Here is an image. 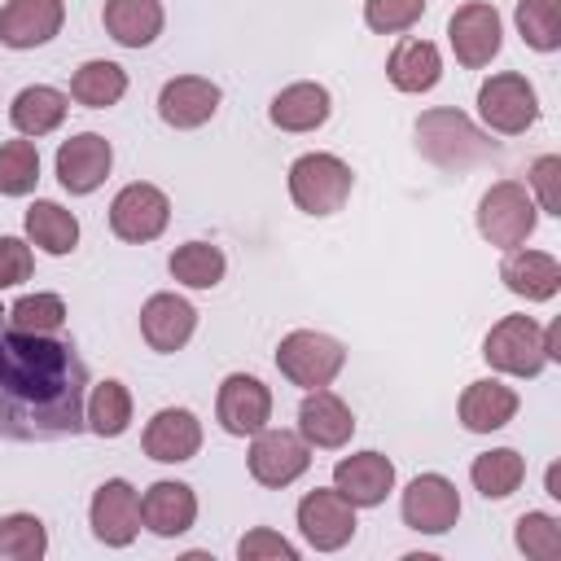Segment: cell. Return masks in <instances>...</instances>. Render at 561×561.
I'll list each match as a JSON object with an SVG mask.
<instances>
[{"mask_svg":"<svg viewBox=\"0 0 561 561\" xmlns=\"http://www.w3.org/2000/svg\"><path fill=\"white\" fill-rule=\"evenodd\" d=\"M88 364L53 333L0 329V438L48 443L88 430Z\"/></svg>","mask_w":561,"mask_h":561,"instance_id":"cell-1","label":"cell"},{"mask_svg":"<svg viewBox=\"0 0 561 561\" xmlns=\"http://www.w3.org/2000/svg\"><path fill=\"white\" fill-rule=\"evenodd\" d=\"M416 149L443 171H469L478 162L500 158V145L486 131H478L460 110H447V105L425 110L416 118Z\"/></svg>","mask_w":561,"mask_h":561,"instance_id":"cell-2","label":"cell"},{"mask_svg":"<svg viewBox=\"0 0 561 561\" xmlns=\"http://www.w3.org/2000/svg\"><path fill=\"white\" fill-rule=\"evenodd\" d=\"M351 167L337 153H302L289 167V197L307 215H333L351 197Z\"/></svg>","mask_w":561,"mask_h":561,"instance_id":"cell-3","label":"cell"},{"mask_svg":"<svg viewBox=\"0 0 561 561\" xmlns=\"http://www.w3.org/2000/svg\"><path fill=\"white\" fill-rule=\"evenodd\" d=\"M535 224H539V206L517 180H495L478 202V232L500 250H517L535 232Z\"/></svg>","mask_w":561,"mask_h":561,"instance_id":"cell-4","label":"cell"},{"mask_svg":"<svg viewBox=\"0 0 561 561\" xmlns=\"http://www.w3.org/2000/svg\"><path fill=\"white\" fill-rule=\"evenodd\" d=\"M342 364H346L342 342L329 337V333H316V329H294V333H285L280 346H276V368H280L294 386H302V390L329 386V381L342 373Z\"/></svg>","mask_w":561,"mask_h":561,"instance_id":"cell-5","label":"cell"},{"mask_svg":"<svg viewBox=\"0 0 561 561\" xmlns=\"http://www.w3.org/2000/svg\"><path fill=\"white\" fill-rule=\"evenodd\" d=\"M482 359L508 377H539L548 364L543 329L530 316H504L491 324V333L482 342Z\"/></svg>","mask_w":561,"mask_h":561,"instance_id":"cell-6","label":"cell"},{"mask_svg":"<svg viewBox=\"0 0 561 561\" xmlns=\"http://www.w3.org/2000/svg\"><path fill=\"white\" fill-rule=\"evenodd\" d=\"M478 114L491 131L500 136H522L535 118H539V96L535 88L526 83V75L517 70H504V75H491L482 88H478Z\"/></svg>","mask_w":561,"mask_h":561,"instance_id":"cell-7","label":"cell"},{"mask_svg":"<svg viewBox=\"0 0 561 561\" xmlns=\"http://www.w3.org/2000/svg\"><path fill=\"white\" fill-rule=\"evenodd\" d=\"M298 530L316 552H337L355 535V504L337 486H316L298 500Z\"/></svg>","mask_w":561,"mask_h":561,"instance_id":"cell-8","label":"cell"},{"mask_svg":"<svg viewBox=\"0 0 561 561\" xmlns=\"http://www.w3.org/2000/svg\"><path fill=\"white\" fill-rule=\"evenodd\" d=\"M250 438H254L250 443V478L259 486H289V482H298L307 473L311 443L302 434H294V430H267L263 425Z\"/></svg>","mask_w":561,"mask_h":561,"instance_id":"cell-9","label":"cell"},{"mask_svg":"<svg viewBox=\"0 0 561 561\" xmlns=\"http://www.w3.org/2000/svg\"><path fill=\"white\" fill-rule=\"evenodd\" d=\"M167 219H171L167 193L158 184H145V180L118 188V197L110 202V228H114L118 241H131V245H145V241L162 237Z\"/></svg>","mask_w":561,"mask_h":561,"instance_id":"cell-10","label":"cell"},{"mask_svg":"<svg viewBox=\"0 0 561 561\" xmlns=\"http://www.w3.org/2000/svg\"><path fill=\"white\" fill-rule=\"evenodd\" d=\"M447 39H451V53L465 70H482L491 66V57L500 53V39H504V26H500V13L495 4L486 0H469L451 13L447 22Z\"/></svg>","mask_w":561,"mask_h":561,"instance_id":"cell-11","label":"cell"},{"mask_svg":"<svg viewBox=\"0 0 561 561\" xmlns=\"http://www.w3.org/2000/svg\"><path fill=\"white\" fill-rule=\"evenodd\" d=\"M215 416L237 438L259 434L272 421V390L250 373H228L219 386V399H215Z\"/></svg>","mask_w":561,"mask_h":561,"instance_id":"cell-12","label":"cell"},{"mask_svg":"<svg viewBox=\"0 0 561 561\" xmlns=\"http://www.w3.org/2000/svg\"><path fill=\"white\" fill-rule=\"evenodd\" d=\"M88 517H92V535L105 548H127L136 539V530H140V495H136V486L127 478L101 482L96 495H92Z\"/></svg>","mask_w":561,"mask_h":561,"instance_id":"cell-13","label":"cell"},{"mask_svg":"<svg viewBox=\"0 0 561 561\" xmlns=\"http://www.w3.org/2000/svg\"><path fill=\"white\" fill-rule=\"evenodd\" d=\"M399 508H403V522H408L412 530H421V535H443V530H451L456 517H460V495H456V486H451L443 473H421V478L408 482Z\"/></svg>","mask_w":561,"mask_h":561,"instance_id":"cell-14","label":"cell"},{"mask_svg":"<svg viewBox=\"0 0 561 561\" xmlns=\"http://www.w3.org/2000/svg\"><path fill=\"white\" fill-rule=\"evenodd\" d=\"M110 162H114L110 140L96 136V131H79L70 140H61V149H57V180H61L66 193L83 197V193H92V188L105 184Z\"/></svg>","mask_w":561,"mask_h":561,"instance_id":"cell-15","label":"cell"},{"mask_svg":"<svg viewBox=\"0 0 561 561\" xmlns=\"http://www.w3.org/2000/svg\"><path fill=\"white\" fill-rule=\"evenodd\" d=\"M66 22L61 0H4L0 9V44L4 48H39Z\"/></svg>","mask_w":561,"mask_h":561,"instance_id":"cell-16","label":"cell"},{"mask_svg":"<svg viewBox=\"0 0 561 561\" xmlns=\"http://www.w3.org/2000/svg\"><path fill=\"white\" fill-rule=\"evenodd\" d=\"M219 110V88L202 75H180V79H167L162 92H158V114L167 127L175 131H188V127H202L210 123Z\"/></svg>","mask_w":561,"mask_h":561,"instance_id":"cell-17","label":"cell"},{"mask_svg":"<svg viewBox=\"0 0 561 561\" xmlns=\"http://www.w3.org/2000/svg\"><path fill=\"white\" fill-rule=\"evenodd\" d=\"M298 434H302L311 447L337 451V447L351 443L355 416H351V408H346L329 386H320V390H307V399L298 403Z\"/></svg>","mask_w":561,"mask_h":561,"instance_id":"cell-18","label":"cell"},{"mask_svg":"<svg viewBox=\"0 0 561 561\" xmlns=\"http://www.w3.org/2000/svg\"><path fill=\"white\" fill-rule=\"evenodd\" d=\"M333 486L355 504V508H377L394 491V465L381 451H355L333 465Z\"/></svg>","mask_w":561,"mask_h":561,"instance_id":"cell-19","label":"cell"},{"mask_svg":"<svg viewBox=\"0 0 561 561\" xmlns=\"http://www.w3.org/2000/svg\"><path fill=\"white\" fill-rule=\"evenodd\" d=\"M145 456L158 465H180L193 460L202 447V421L188 408H162L153 412V421L145 425Z\"/></svg>","mask_w":561,"mask_h":561,"instance_id":"cell-20","label":"cell"},{"mask_svg":"<svg viewBox=\"0 0 561 561\" xmlns=\"http://www.w3.org/2000/svg\"><path fill=\"white\" fill-rule=\"evenodd\" d=\"M193 329H197V311H193L188 298H180V294H153V298H145V307H140V333H145V342L153 351H162V355L180 351L193 337Z\"/></svg>","mask_w":561,"mask_h":561,"instance_id":"cell-21","label":"cell"},{"mask_svg":"<svg viewBox=\"0 0 561 561\" xmlns=\"http://www.w3.org/2000/svg\"><path fill=\"white\" fill-rule=\"evenodd\" d=\"M140 522H145L153 535H162V539L184 535V530L197 522V495H193V486H188V482H171V478L153 482V486L140 495Z\"/></svg>","mask_w":561,"mask_h":561,"instance_id":"cell-22","label":"cell"},{"mask_svg":"<svg viewBox=\"0 0 561 561\" xmlns=\"http://www.w3.org/2000/svg\"><path fill=\"white\" fill-rule=\"evenodd\" d=\"M500 280L526 302H548L561 289V263L543 250H508V259L500 263Z\"/></svg>","mask_w":561,"mask_h":561,"instance_id":"cell-23","label":"cell"},{"mask_svg":"<svg viewBox=\"0 0 561 561\" xmlns=\"http://www.w3.org/2000/svg\"><path fill=\"white\" fill-rule=\"evenodd\" d=\"M513 416H517V390L513 386H504L495 377H482V381L465 386V394H460V425L469 434L504 430Z\"/></svg>","mask_w":561,"mask_h":561,"instance_id":"cell-24","label":"cell"},{"mask_svg":"<svg viewBox=\"0 0 561 561\" xmlns=\"http://www.w3.org/2000/svg\"><path fill=\"white\" fill-rule=\"evenodd\" d=\"M329 110H333V101H329L324 83H289V88H280L272 96L267 118L280 131H316L329 118Z\"/></svg>","mask_w":561,"mask_h":561,"instance_id":"cell-25","label":"cell"},{"mask_svg":"<svg viewBox=\"0 0 561 561\" xmlns=\"http://www.w3.org/2000/svg\"><path fill=\"white\" fill-rule=\"evenodd\" d=\"M386 75L399 92H430L443 79V53L430 39H399L386 61Z\"/></svg>","mask_w":561,"mask_h":561,"instance_id":"cell-26","label":"cell"},{"mask_svg":"<svg viewBox=\"0 0 561 561\" xmlns=\"http://www.w3.org/2000/svg\"><path fill=\"white\" fill-rule=\"evenodd\" d=\"M101 22L123 48H145L162 35V4L158 0H105Z\"/></svg>","mask_w":561,"mask_h":561,"instance_id":"cell-27","label":"cell"},{"mask_svg":"<svg viewBox=\"0 0 561 561\" xmlns=\"http://www.w3.org/2000/svg\"><path fill=\"white\" fill-rule=\"evenodd\" d=\"M66 110H70L66 92H57V88H48V83H35V88H22V92L13 96L9 118H13V127H18L22 136L35 140V136L57 131L61 118H66Z\"/></svg>","mask_w":561,"mask_h":561,"instance_id":"cell-28","label":"cell"},{"mask_svg":"<svg viewBox=\"0 0 561 561\" xmlns=\"http://www.w3.org/2000/svg\"><path fill=\"white\" fill-rule=\"evenodd\" d=\"M26 237L31 245H39L44 254H70L79 245V219L61 206V202H31L26 210Z\"/></svg>","mask_w":561,"mask_h":561,"instance_id":"cell-29","label":"cell"},{"mask_svg":"<svg viewBox=\"0 0 561 561\" xmlns=\"http://www.w3.org/2000/svg\"><path fill=\"white\" fill-rule=\"evenodd\" d=\"M127 92V70L118 61H83L70 79V96L88 110H110Z\"/></svg>","mask_w":561,"mask_h":561,"instance_id":"cell-30","label":"cell"},{"mask_svg":"<svg viewBox=\"0 0 561 561\" xmlns=\"http://www.w3.org/2000/svg\"><path fill=\"white\" fill-rule=\"evenodd\" d=\"M167 267H171V276H175L180 285H188V289H215V285L224 280L228 259H224V250L210 245V241H184V245L171 250Z\"/></svg>","mask_w":561,"mask_h":561,"instance_id":"cell-31","label":"cell"},{"mask_svg":"<svg viewBox=\"0 0 561 561\" xmlns=\"http://www.w3.org/2000/svg\"><path fill=\"white\" fill-rule=\"evenodd\" d=\"M83 421H88L92 434L118 438L131 425V394H127V386L114 381V377L110 381H96L92 394H88V403H83Z\"/></svg>","mask_w":561,"mask_h":561,"instance_id":"cell-32","label":"cell"},{"mask_svg":"<svg viewBox=\"0 0 561 561\" xmlns=\"http://www.w3.org/2000/svg\"><path fill=\"white\" fill-rule=\"evenodd\" d=\"M469 478H473V486H478L486 500H504V495H513V491L522 486V478H526V460H522L513 447H495V451L473 456Z\"/></svg>","mask_w":561,"mask_h":561,"instance_id":"cell-33","label":"cell"},{"mask_svg":"<svg viewBox=\"0 0 561 561\" xmlns=\"http://www.w3.org/2000/svg\"><path fill=\"white\" fill-rule=\"evenodd\" d=\"M48 552V530L35 513L0 517V561H39Z\"/></svg>","mask_w":561,"mask_h":561,"instance_id":"cell-34","label":"cell"},{"mask_svg":"<svg viewBox=\"0 0 561 561\" xmlns=\"http://www.w3.org/2000/svg\"><path fill=\"white\" fill-rule=\"evenodd\" d=\"M517 31L535 53L561 48V4L557 0H517Z\"/></svg>","mask_w":561,"mask_h":561,"instance_id":"cell-35","label":"cell"},{"mask_svg":"<svg viewBox=\"0 0 561 561\" xmlns=\"http://www.w3.org/2000/svg\"><path fill=\"white\" fill-rule=\"evenodd\" d=\"M39 180V153L31 140H4L0 145V193L4 197H26Z\"/></svg>","mask_w":561,"mask_h":561,"instance_id":"cell-36","label":"cell"},{"mask_svg":"<svg viewBox=\"0 0 561 561\" xmlns=\"http://www.w3.org/2000/svg\"><path fill=\"white\" fill-rule=\"evenodd\" d=\"M4 316H9V329H22V333H57L66 324V302L57 294H26Z\"/></svg>","mask_w":561,"mask_h":561,"instance_id":"cell-37","label":"cell"},{"mask_svg":"<svg viewBox=\"0 0 561 561\" xmlns=\"http://www.w3.org/2000/svg\"><path fill=\"white\" fill-rule=\"evenodd\" d=\"M513 539L535 561H557L561 557V522L552 513H522Z\"/></svg>","mask_w":561,"mask_h":561,"instance_id":"cell-38","label":"cell"},{"mask_svg":"<svg viewBox=\"0 0 561 561\" xmlns=\"http://www.w3.org/2000/svg\"><path fill=\"white\" fill-rule=\"evenodd\" d=\"M425 13V0H364V22L377 35H399Z\"/></svg>","mask_w":561,"mask_h":561,"instance_id":"cell-39","label":"cell"},{"mask_svg":"<svg viewBox=\"0 0 561 561\" xmlns=\"http://www.w3.org/2000/svg\"><path fill=\"white\" fill-rule=\"evenodd\" d=\"M237 557H241V561H298V548H294L289 539H280L276 530L254 526V530L237 543Z\"/></svg>","mask_w":561,"mask_h":561,"instance_id":"cell-40","label":"cell"},{"mask_svg":"<svg viewBox=\"0 0 561 561\" xmlns=\"http://www.w3.org/2000/svg\"><path fill=\"white\" fill-rule=\"evenodd\" d=\"M530 188H535V197H539V210L561 215V158H557V153L535 158V167H530Z\"/></svg>","mask_w":561,"mask_h":561,"instance_id":"cell-41","label":"cell"},{"mask_svg":"<svg viewBox=\"0 0 561 561\" xmlns=\"http://www.w3.org/2000/svg\"><path fill=\"white\" fill-rule=\"evenodd\" d=\"M31 267H35L31 245H26L22 237H0V289L22 285V280L31 276Z\"/></svg>","mask_w":561,"mask_h":561,"instance_id":"cell-42","label":"cell"},{"mask_svg":"<svg viewBox=\"0 0 561 561\" xmlns=\"http://www.w3.org/2000/svg\"><path fill=\"white\" fill-rule=\"evenodd\" d=\"M548 495H552V500H561V486H557V465L548 469Z\"/></svg>","mask_w":561,"mask_h":561,"instance_id":"cell-43","label":"cell"}]
</instances>
